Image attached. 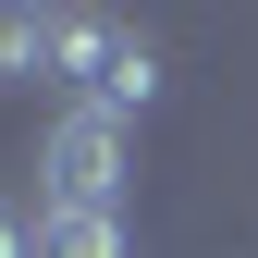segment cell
Returning a JSON list of instances; mask_svg holds the SVG:
<instances>
[{"label": "cell", "mask_w": 258, "mask_h": 258, "mask_svg": "<svg viewBox=\"0 0 258 258\" xmlns=\"http://www.w3.org/2000/svg\"><path fill=\"white\" fill-rule=\"evenodd\" d=\"M37 86H61V111H99V123L136 136V123L160 111V49L123 13H49V74Z\"/></svg>", "instance_id": "1"}, {"label": "cell", "mask_w": 258, "mask_h": 258, "mask_svg": "<svg viewBox=\"0 0 258 258\" xmlns=\"http://www.w3.org/2000/svg\"><path fill=\"white\" fill-rule=\"evenodd\" d=\"M123 184H136V136L99 111H61L37 148V209H123Z\"/></svg>", "instance_id": "2"}, {"label": "cell", "mask_w": 258, "mask_h": 258, "mask_svg": "<svg viewBox=\"0 0 258 258\" xmlns=\"http://www.w3.org/2000/svg\"><path fill=\"white\" fill-rule=\"evenodd\" d=\"M37 258H136L123 209H37Z\"/></svg>", "instance_id": "3"}, {"label": "cell", "mask_w": 258, "mask_h": 258, "mask_svg": "<svg viewBox=\"0 0 258 258\" xmlns=\"http://www.w3.org/2000/svg\"><path fill=\"white\" fill-rule=\"evenodd\" d=\"M49 74V13H13L0 0V86H37Z\"/></svg>", "instance_id": "4"}, {"label": "cell", "mask_w": 258, "mask_h": 258, "mask_svg": "<svg viewBox=\"0 0 258 258\" xmlns=\"http://www.w3.org/2000/svg\"><path fill=\"white\" fill-rule=\"evenodd\" d=\"M0 258H37V209H13V197H0Z\"/></svg>", "instance_id": "5"}]
</instances>
